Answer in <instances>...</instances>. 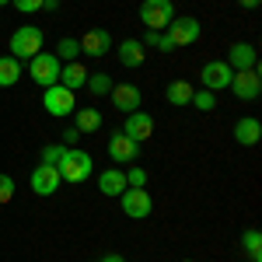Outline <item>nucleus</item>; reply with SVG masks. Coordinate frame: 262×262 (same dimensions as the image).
I'll list each match as a JSON object with an SVG mask.
<instances>
[{
    "instance_id": "1",
    "label": "nucleus",
    "mask_w": 262,
    "mask_h": 262,
    "mask_svg": "<svg viewBox=\"0 0 262 262\" xmlns=\"http://www.w3.org/2000/svg\"><path fill=\"white\" fill-rule=\"evenodd\" d=\"M60 179L63 182H88L91 179V171H95V161H91V154L88 150H81V147H67L63 150V158H60Z\"/></svg>"
},
{
    "instance_id": "2",
    "label": "nucleus",
    "mask_w": 262,
    "mask_h": 262,
    "mask_svg": "<svg viewBox=\"0 0 262 262\" xmlns=\"http://www.w3.org/2000/svg\"><path fill=\"white\" fill-rule=\"evenodd\" d=\"M42 28L39 25H21L18 32L11 35V56L14 60H32L35 53H42Z\"/></svg>"
},
{
    "instance_id": "3",
    "label": "nucleus",
    "mask_w": 262,
    "mask_h": 262,
    "mask_svg": "<svg viewBox=\"0 0 262 262\" xmlns=\"http://www.w3.org/2000/svg\"><path fill=\"white\" fill-rule=\"evenodd\" d=\"M42 108L49 112V116H74L77 112V98H74V91L70 88H63V84H53V88H42Z\"/></svg>"
},
{
    "instance_id": "4",
    "label": "nucleus",
    "mask_w": 262,
    "mask_h": 262,
    "mask_svg": "<svg viewBox=\"0 0 262 262\" xmlns=\"http://www.w3.org/2000/svg\"><path fill=\"white\" fill-rule=\"evenodd\" d=\"M60 67L63 63L53 53H35L28 60V77L39 84V88H53V84H60Z\"/></svg>"
},
{
    "instance_id": "5",
    "label": "nucleus",
    "mask_w": 262,
    "mask_h": 262,
    "mask_svg": "<svg viewBox=\"0 0 262 262\" xmlns=\"http://www.w3.org/2000/svg\"><path fill=\"white\" fill-rule=\"evenodd\" d=\"M175 18V4L171 0H143L140 4V21L147 25V32H164Z\"/></svg>"
},
{
    "instance_id": "6",
    "label": "nucleus",
    "mask_w": 262,
    "mask_h": 262,
    "mask_svg": "<svg viewBox=\"0 0 262 262\" xmlns=\"http://www.w3.org/2000/svg\"><path fill=\"white\" fill-rule=\"evenodd\" d=\"M164 35L175 42V49H185V46H192V42H200L203 35V25L192 14H185V18H171V25L164 28Z\"/></svg>"
},
{
    "instance_id": "7",
    "label": "nucleus",
    "mask_w": 262,
    "mask_h": 262,
    "mask_svg": "<svg viewBox=\"0 0 262 262\" xmlns=\"http://www.w3.org/2000/svg\"><path fill=\"white\" fill-rule=\"evenodd\" d=\"M119 206H122V213H126L129 221H143V217H150L154 200H150V192H147V189H122Z\"/></svg>"
},
{
    "instance_id": "8",
    "label": "nucleus",
    "mask_w": 262,
    "mask_h": 262,
    "mask_svg": "<svg viewBox=\"0 0 262 262\" xmlns=\"http://www.w3.org/2000/svg\"><path fill=\"white\" fill-rule=\"evenodd\" d=\"M227 91H234V98H242V101H255L262 95L259 70H234V74H231V84H227Z\"/></svg>"
},
{
    "instance_id": "9",
    "label": "nucleus",
    "mask_w": 262,
    "mask_h": 262,
    "mask_svg": "<svg viewBox=\"0 0 262 262\" xmlns=\"http://www.w3.org/2000/svg\"><path fill=\"white\" fill-rule=\"evenodd\" d=\"M231 74H234V70H231L224 60H210L200 70V81H203V88H206V91H213V95H217V91H224V88L231 84Z\"/></svg>"
},
{
    "instance_id": "10",
    "label": "nucleus",
    "mask_w": 262,
    "mask_h": 262,
    "mask_svg": "<svg viewBox=\"0 0 262 262\" xmlns=\"http://www.w3.org/2000/svg\"><path fill=\"white\" fill-rule=\"evenodd\" d=\"M60 185H63V179H60V168L56 164H39L32 171V192L35 196H53Z\"/></svg>"
},
{
    "instance_id": "11",
    "label": "nucleus",
    "mask_w": 262,
    "mask_h": 262,
    "mask_svg": "<svg viewBox=\"0 0 262 262\" xmlns=\"http://www.w3.org/2000/svg\"><path fill=\"white\" fill-rule=\"evenodd\" d=\"M77 42H81V53L95 56V60H101V56H108V53H112V35H108L105 28H88Z\"/></svg>"
},
{
    "instance_id": "12",
    "label": "nucleus",
    "mask_w": 262,
    "mask_h": 262,
    "mask_svg": "<svg viewBox=\"0 0 262 262\" xmlns=\"http://www.w3.org/2000/svg\"><path fill=\"white\" fill-rule=\"evenodd\" d=\"M227 67L231 70H259V53H255V46L252 42H234L231 49H227Z\"/></svg>"
},
{
    "instance_id": "13",
    "label": "nucleus",
    "mask_w": 262,
    "mask_h": 262,
    "mask_svg": "<svg viewBox=\"0 0 262 262\" xmlns=\"http://www.w3.org/2000/svg\"><path fill=\"white\" fill-rule=\"evenodd\" d=\"M119 133H126L129 140L143 143V140H150V137H154V119H150L147 112H140V108H137V112H129V116H126V122H122Z\"/></svg>"
},
{
    "instance_id": "14",
    "label": "nucleus",
    "mask_w": 262,
    "mask_h": 262,
    "mask_svg": "<svg viewBox=\"0 0 262 262\" xmlns=\"http://www.w3.org/2000/svg\"><path fill=\"white\" fill-rule=\"evenodd\" d=\"M108 95H112V105L119 108L122 116L137 112V108H140V101H143L137 84H112V91H108Z\"/></svg>"
},
{
    "instance_id": "15",
    "label": "nucleus",
    "mask_w": 262,
    "mask_h": 262,
    "mask_svg": "<svg viewBox=\"0 0 262 262\" xmlns=\"http://www.w3.org/2000/svg\"><path fill=\"white\" fill-rule=\"evenodd\" d=\"M108 158L112 161H137L140 158V143L129 140L126 133H112L108 137Z\"/></svg>"
},
{
    "instance_id": "16",
    "label": "nucleus",
    "mask_w": 262,
    "mask_h": 262,
    "mask_svg": "<svg viewBox=\"0 0 262 262\" xmlns=\"http://www.w3.org/2000/svg\"><path fill=\"white\" fill-rule=\"evenodd\" d=\"M116 56H119V63L129 70V67H143V60H147V49H143L140 39H122L119 46H116Z\"/></svg>"
},
{
    "instance_id": "17",
    "label": "nucleus",
    "mask_w": 262,
    "mask_h": 262,
    "mask_svg": "<svg viewBox=\"0 0 262 262\" xmlns=\"http://www.w3.org/2000/svg\"><path fill=\"white\" fill-rule=\"evenodd\" d=\"M262 140V122L255 116H245V119L234 122V143H242V147H255Z\"/></svg>"
},
{
    "instance_id": "18",
    "label": "nucleus",
    "mask_w": 262,
    "mask_h": 262,
    "mask_svg": "<svg viewBox=\"0 0 262 262\" xmlns=\"http://www.w3.org/2000/svg\"><path fill=\"white\" fill-rule=\"evenodd\" d=\"M98 189H101V196L119 200L122 189H126V175H122V168H105V171L98 175Z\"/></svg>"
},
{
    "instance_id": "19",
    "label": "nucleus",
    "mask_w": 262,
    "mask_h": 262,
    "mask_svg": "<svg viewBox=\"0 0 262 262\" xmlns=\"http://www.w3.org/2000/svg\"><path fill=\"white\" fill-rule=\"evenodd\" d=\"M84 81H88V70H84L81 60L63 63V67H60V84H63V88H70L74 95H77V88H84Z\"/></svg>"
},
{
    "instance_id": "20",
    "label": "nucleus",
    "mask_w": 262,
    "mask_h": 262,
    "mask_svg": "<svg viewBox=\"0 0 262 262\" xmlns=\"http://www.w3.org/2000/svg\"><path fill=\"white\" fill-rule=\"evenodd\" d=\"M74 129H81V133H98L101 129V112L91 108V105L77 108V112H74Z\"/></svg>"
},
{
    "instance_id": "21",
    "label": "nucleus",
    "mask_w": 262,
    "mask_h": 262,
    "mask_svg": "<svg viewBox=\"0 0 262 262\" xmlns=\"http://www.w3.org/2000/svg\"><path fill=\"white\" fill-rule=\"evenodd\" d=\"M21 77V60L14 56H0V88H14Z\"/></svg>"
},
{
    "instance_id": "22",
    "label": "nucleus",
    "mask_w": 262,
    "mask_h": 262,
    "mask_svg": "<svg viewBox=\"0 0 262 262\" xmlns=\"http://www.w3.org/2000/svg\"><path fill=\"white\" fill-rule=\"evenodd\" d=\"M112 77H108V74H105V70H98V74H88V81H84V88H88V91H91V95H95V98H101V95H108V91H112Z\"/></svg>"
},
{
    "instance_id": "23",
    "label": "nucleus",
    "mask_w": 262,
    "mask_h": 262,
    "mask_svg": "<svg viewBox=\"0 0 262 262\" xmlns=\"http://www.w3.org/2000/svg\"><path fill=\"white\" fill-rule=\"evenodd\" d=\"M164 95H168L171 105H189V101H192V84H189V81H171Z\"/></svg>"
},
{
    "instance_id": "24",
    "label": "nucleus",
    "mask_w": 262,
    "mask_h": 262,
    "mask_svg": "<svg viewBox=\"0 0 262 262\" xmlns=\"http://www.w3.org/2000/svg\"><path fill=\"white\" fill-rule=\"evenodd\" d=\"M242 245H245V252H248L252 262H262V234H259V227H248V231L242 234Z\"/></svg>"
},
{
    "instance_id": "25",
    "label": "nucleus",
    "mask_w": 262,
    "mask_h": 262,
    "mask_svg": "<svg viewBox=\"0 0 262 262\" xmlns=\"http://www.w3.org/2000/svg\"><path fill=\"white\" fill-rule=\"evenodd\" d=\"M60 63H74L77 56H81V42L77 39H60L56 42V53H53Z\"/></svg>"
},
{
    "instance_id": "26",
    "label": "nucleus",
    "mask_w": 262,
    "mask_h": 262,
    "mask_svg": "<svg viewBox=\"0 0 262 262\" xmlns=\"http://www.w3.org/2000/svg\"><path fill=\"white\" fill-rule=\"evenodd\" d=\"M189 105L200 108V112H213V108H217V98H213V91L203 88V91H192V101H189Z\"/></svg>"
},
{
    "instance_id": "27",
    "label": "nucleus",
    "mask_w": 262,
    "mask_h": 262,
    "mask_svg": "<svg viewBox=\"0 0 262 262\" xmlns=\"http://www.w3.org/2000/svg\"><path fill=\"white\" fill-rule=\"evenodd\" d=\"M63 143H46L42 147V164H60V158H63Z\"/></svg>"
},
{
    "instance_id": "28",
    "label": "nucleus",
    "mask_w": 262,
    "mask_h": 262,
    "mask_svg": "<svg viewBox=\"0 0 262 262\" xmlns=\"http://www.w3.org/2000/svg\"><path fill=\"white\" fill-rule=\"evenodd\" d=\"M126 175V189H143L147 185V171L143 168H129V171H122Z\"/></svg>"
},
{
    "instance_id": "29",
    "label": "nucleus",
    "mask_w": 262,
    "mask_h": 262,
    "mask_svg": "<svg viewBox=\"0 0 262 262\" xmlns=\"http://www.w3.org/2000/svg\"><path fill=\"white\" fill-rule=\"evenodd\" d=\"M11 7H18L21 14H35L46 7V0H11Z\"/></svg>"
},
{
    "instance_id": "30",
    "label": "nucleus",
    "mask_w": 262,
    "mask_h": 262,
    "mask_svg": "<svg viewBox=\"0 0 262 262\" xmlns=\"http://www.w3.org/2000/svg\"><path fill=\"white\" fill-rule=\"evenodd\" d=\"M11 200H14V179L0 175V203H11Z\"/></svg>"
},
{
    "instance_id": "31",
    "label": "nucleus",
    "mask_w": 262,
    "mask_h": 262,
    "mask_svg": "<svg viewBox=\"0 0 262 262\" xmlns=\"http://www.w3.org/2000/svg\"><path fill=\"white\" fill-rule=\"evenodd\" d=\"M81 137H84V133H81V129H74V126H70V129H63V147H77Z\"/></svg>"
},
{
    "instance_id": "32",
    "label": "nucleus",
    "mask_w": 262,
    "mask_h": 262,
    "mask_svg": "<svg viewBox=\"0 0 262 262\" xmlns=\"http://www.w3.org/2000/svg\"><path fill=\"white\" fill-rule=\"evenodd\" d=\"M154 49H161V53H175V42L168 39L164 32H158V46H154Z\"/></svg>"
},
{
    "instance_id": "33",
    "label": "nucleus",
    "mask_w": 262,
    "mask_h": 262,
    "mask_svg": "<svg viewBox=\"0 0 262 262\" xmlns=\"http://www.w3.org/2000/svg\"><path fill=\"white\" fill-rule=\"evenodd\" d=\"M262 0H238V7H245V11H255Z\"/></svg>"
},
{
    "instance_id": "34",
    "label": "nucleus",
    "mask_w": 262,
    "mask_h": 262,
    "mask_svg": "<svg viewBox=\"0 0 262 262\" xmlns=\"http://www.w3.org/2000/svg\"><path fill=\"white\" fill-rule=\"evenodd\" d=\"M98 262H126V259H122V255H116V252H108V255H101Z\"/></svg>"
},
{
    "instance_id": "35",
    "label": "nucleus",
    "mask_w": 262,
    "mask_h": 262,
    "mask_svg": "<svg viewBox=\"0 0 262 262\" xmlns=\"http://www.w3.org/2000/svg\"><path fill=\"white\" fill-rule=\"evenodd\" d=\"M7 4H11V0H0V7H7Z\"/></svg>"
}]
</instances>
